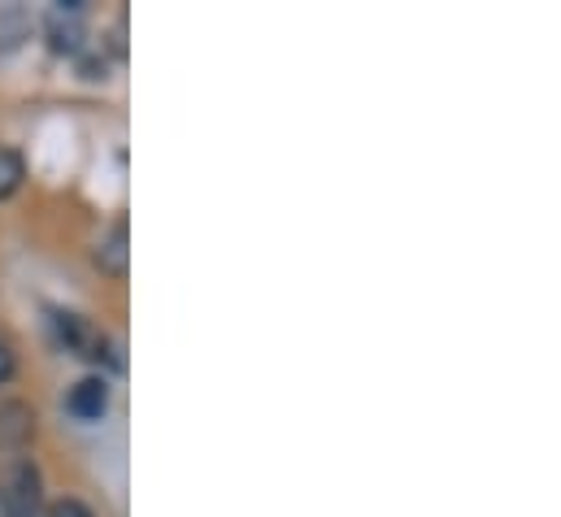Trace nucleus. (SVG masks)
Returning <instances> with one entry per match:
<instances>
[{
	"mask_svg": "<svg viewBox=\"0 0 561 517\" xmlns=\"http://www.w3.org/2000/svg\"><path fill=\"white\" fill-rule=\"evenodd\" d=\"M66 409H70V417H79V422H96L105 409H110V383L105 379H79L70 395H66Z\"/></svg>",
	"mask_w": 561,
	"mask_h": 517,
	"instance_id": "nucleus-5",
	"label": "nucleus"
},
{
	"mask_svg": "<svg viewBox=\"0 0 561 517\" xmlns=\"http://www.w3.org/2000/svg\"><path fill=\"white\" fill-rule=\"evenodd\" d=\"M31 35V13L22 4H0V57L18 53Z\"/></svg>",
	"mask_w": 561,
	"mask_h": 517,
	"instance_id": "nucleus-6",
	"label": "nucleus"
},
{
	"mask_svg": "<svg viewBox=\"0 0 561 517\" xmlns=\"http://www.w3.org/2000/svg\"><path fill=\"white\" fill-rule=\"evenodd\" d=\"M44 517H92V509H88L83 501H75V496H61V501L48 505V514Z\"/></svg>",
	"mask_w": 561,
	"mask_h": 517,
	"instance_id": "nucleus-9",
	"label": "nucleus"
},
{
	"mask_svg": "<svg viewBox=\"0 0 561 517\" xmlns=\"http://www.w3.org/2000/svg\"><path fill=\"white\" fill-rule=\"evenodd\" d=\"M83 0H53L48 9V22H44V35H48V48L53 53H70V57H83V44H88V26H83Z\"/></svg>",
	"mask_w": 561,
	"mask_h": 517,
	"instance_id": "nucleus-2",
	"label": "nucleus"
},
{
	"mask_svg": "<svg viewBox=\"0 0 561 517\" xmlns=\"http://www.w3.org/2000/svg\"><path fill=\"white\" fill-rule=\"evenodd\" d=\"M92 261H96L105 274H114V278H123V274L131 269V240H127V222H114V227L96 240Z\"/></svg>",
	"mask_w": 561,
	"mask_h": 517,
	"instance_id": "nucleus-4",
	"label": "nucleus"
},
{
	"mask_svg": "<svg viewBox=\"0 0 561 517\" xmlns=\"http://www.w3.org/2000/svg\"><path fill=\"white\" fill-rule=\"evenodd\" d=\"M0 517H9V514H4V505H0Z\"/></svg>",
	"mask_w": 561,
	"mask_h": 517,
	"instance_id": "nucleus-11",
	"label": "nucleus"
},
{
	"mask_svg": "<svg viewBox=\"0 0 561 517\" xmlns=\"http://www.w3.org/2000/svg\"><path fill=\"white\" fill-rule=\"evenodd\" d=\"M53 331H57V344H61L66 353H75V357H83V361H114V366H118L114 344H110L83 313L53 309Z\"/></svg>",
	"mask_w": 561,
	"mask_h": 517,
	"instance_id": "nucleus-1",
	"label": "nucleus"
},
{
	"mask_svg": "<svg viewBox=\"0 0 561 517\" xmlns=\"http://www.w3.org/2000/svg\"><path fill=\"white\" fill-rule=\"evenodd\" d=\"M39 470L31 461L9 466L4 483H0V505L9 517H39Z\"/></svg>",
	"mask_w": 561,
	"mask_h": 517,
	"instance_id": "nucleus-3",
	"label": "nucleus"
},
{
	"mask_svg": "<svg viewBox=\"0 0 561 517\" xmlns=\"http://www.w3.org/2000/svg\"><path fill=\"white\" fill-rule=\"evenodd\" d=\"M13 366H18V361H13V348H9L4 340H0V388H4L9 379H13Z\"/></svg>",
	"mask_w": 561,
	"mask_h": 517,
	"instance_id": "nucleus-10",
	"label": "nucleus"
},
{
	"mask_svg": "<svg viewBox=\"0 0 561 517\" xmlns=\"http://www.w3.org/2000/svg\"><path fill=\"white\" fill-rule=\"evenodd\" d=\"M22 179H26L22 157H18L13 148H0V200H4V196H13V192L22 187Z\"/></svg>",
	"mask_w": 561,
	"mask_h": 517,
	"instance_id": "nucleus-8",
	"label": "nucleus"
},
{
	"mask_svg": "<svg viewBox=\"0 0 561 517\" xmlns=\"http://www.w3.org/2000/svg\"><path fill=\"white\" fill-rule=\"evenodd\" d=\"M31 426H35V413L26 404H4L0 409V439L4 444H22L31 435Z\"/></svg>",
	"mask_w": 561,
	"mask_h": 517,
	"instance_id": "nucleus-7",
	"label": "nucleus"
}]
</instances>
